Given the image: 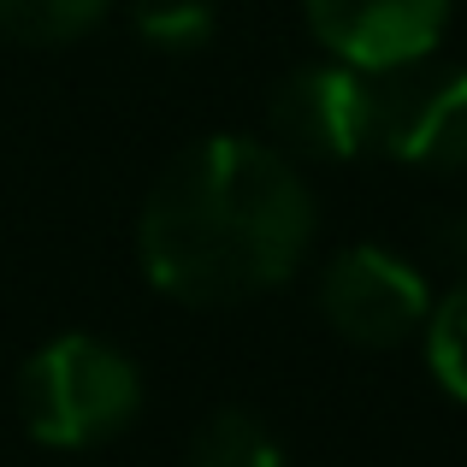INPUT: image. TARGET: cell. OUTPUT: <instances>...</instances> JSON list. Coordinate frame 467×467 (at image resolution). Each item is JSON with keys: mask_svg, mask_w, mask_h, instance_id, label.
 <instances>
[{"mask_svg": "<svg viewBox=\"0 0 467 467\" xmlns=\"http://www.w3.org/2000/svg\"><path fill=\"white\" fill-rule=\"evenodd\" d=\"M314 237V183L261 137H202L154 178L137 213L142 273L183 308H237L290 285Z\"/></svg>", "mask_w": 467, "mask_h": 467, "instance_id": "obj_1", "label": "cell"}, {"mask_svg": "<svg viewBox=\"0 0 467 467\" xmlns=\"http://www.w3.org/2000/svg\"><path fill=\"white\" fill-rule=\"evenodd\" d=\"M154 54H202L219 36V0H119Z\"/></svg>", "mask_w": 467, "mask_h": 467, "instance_id": "obj_9", "label": "cell"}, {"mask_svg": "<svg viewBox=\"0 0 467 467\" xmlns=\"http://www.w3.org/2000/svg\"><path fill=\"white\" fill-rule=\"evenodd\" d=\"M119 0H0V36L18 47H71Z\"/></svg>", "mask_w": 467, "mask_h": 467, "instance_id": "obj_8", "label": "cell"}, {"mask_svg": "<svg viewBox=\"0 0 467 467\" xmlns=\"http://www.w3.org/2000/svg\"><path fill=\"white\" fill-rule=\"evenodd\" d=\"M24 432L47 450H95L142 414V367L95 331H59L18 373Z\"/></svg>", "mask_w": 467, "mask_h": 467, "instance_id": "obj_2", "label": "cell"}, {"mask_svg": "<svg viewBox=\"0 0 467 467\" xmlns=\"http://www.w3.org/2000/svg\"><path fill=\"white\" fill-rule=\"evenodd\" d=\"M420 343H426V373L438 379V390L467 402V273L444 290V296H432Z\"/></svg>", "mask_w": 467, "mask_h": 467, "instance_id": "obj_10", "label": "cell"}, {"mask_svg": "<svg viewBox=\"0 0 467 467\" xmlns=\"http://www.w3.org/2000/svg\"><path fill=\"white\" fill-rule=\"evenodd\" d=\"M302 18L326 47V59L361 71H397L438 54L456 18V0H302Z\"/></svg>", "mask_w": 467, "mask_h": 467, "instance_id": "obj_6", "label": "cell"}, {"mask_svg": "<svg viewBox=\"0 0 467 467\" xmlns=\"http://www.w3.org/2000/svg\"><path fill=\"white\" fill-rule=\"evenodd\" d=\"M373 154L420 171H467V66L426 54L373 71Z\"/></svg>", "mask_w": 467, "mask_h": 467, "instance_id": "obj_4", "label": "cell"}, {"mask_svg": "<svg viewBox=\"0 0 467 467\" xmlns=\"http://www.w3.org/2000/svg\"><path fill=\"white\" fill-rule=\"evenodd\" d=\"M183 467H285V444L249 409H219L195 426Z\"/></svg>", "mask_w": 467, "mask_h": 467, "instance_id": "obj_7", "label": "cell"}, {"mask_svg": "<svg viewBox=\"0 0 467 467\" xmlns=\"http://www.w3.org/2000/svg\"><path fill=\"white\" fill-rule=\"evenodd\" d=\"M432 254L450 266V273H467V219L456 213V219H438V231H432Z\"/></svg>", "mask_w": 467, "mask_h": 467, "instance_id": "obj_11", "label": "cell"}, {"mask_svg": "<svg viewBox=\"0 0 467 467\" xmlns=\"http://www.w3.org/2000/svg\"><path fill=\"white\" fill-rule=\"evenodd\" d=\"M273 142L290 160H361L373 154V71L314 59L296 66L266 101Z\"/></svg>", "mask_w": 467, "mask_h": 467, "instance_id": "obj_5", "label": "cell"}, {"mask_svg": "<svg viewBox=\"0 0 467 467\" xmlns=\"http://www.w3.org/2000/svg\"><path fill=\"white\" fill-rule=\"evenodd\" d=\"M319 314L355 349H397L420 337L432 314V285L409 254L385 243H349L319 273Z\"/></svg>", "mask_w": 467, "mask_h": 467, "instance_id": "obj_3", "label": "cell"}]
</instances>
